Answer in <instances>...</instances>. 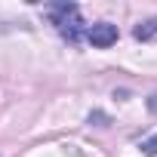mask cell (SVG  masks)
Wrapping results in <instances>:
<instances>
[{"mask_svg": "<svg viewBox=\"0 0 157 157\" xmlns=\"http://www.w3.org/2000/svg\"><path fill=\"white\" fill-rule=\"evenodd\" d=\"M49 16H52V25L59 28V34L68 40V43H77L86 28L80 22V10H77L74 3H59V6H49Z\"/></svg>", "mask_w": 157, "mask_h": 157, "instance_id": "1", "label": "cell"}, {"mask_svg": "<svg viewBox=\"0 0 157 157\" xmlns=\"http://www.w3.org/2000/svg\"><path fill=\"white\" fill-rule=\"evenodd\" d=\"M93 46H99V49H108V46H114L117 43V25H111V22H96V25H90L86 28V34H83Z\"/></svg>", "mask_w": 157, "mask_h": 157, "instance_id": "2", "label": "cell"}, {"mask_svg": "<svg viewBox=\"0 0 157 157\" xmlns=\"http://www.w3.org/2000/svg\"><path fill=\"white\" fill-rule=\"evenodd\" d=\"M132 37H136V40H154V37H157V16L148 19V22H142V25H136Z\"/></svg>", "mask_w": 157, "mask_h": 157, "instance_id": "3", "label": "cell"}, {"mask_svg": "<svg viewBox=\"0 0 157 157\" xmlns=\"http://www.w3.org/2000/svg\"><path fill=\"white\" fill-rule=\"evenodd\" d=\"M142 154H148V157L157 154V136H151L148 142H142Z\"/></svg>", "mask_w": 157, "mask_h": 157, "instance_id": "4", "label": "cell"}, {"mask_svg": "<svg viewBox=\"0 0 157 157\" xmlns=\"http://www.w3.org/2000/svg\"><path fill=\"white\" fill-rule=\"evenodd\" d=\"M148 111L157 117V93H151V99H148Z\"/></svg>", "mask_w": 157, "mask_h": 157, "instance_id": "5", "label": "cell"}]
</instances>
